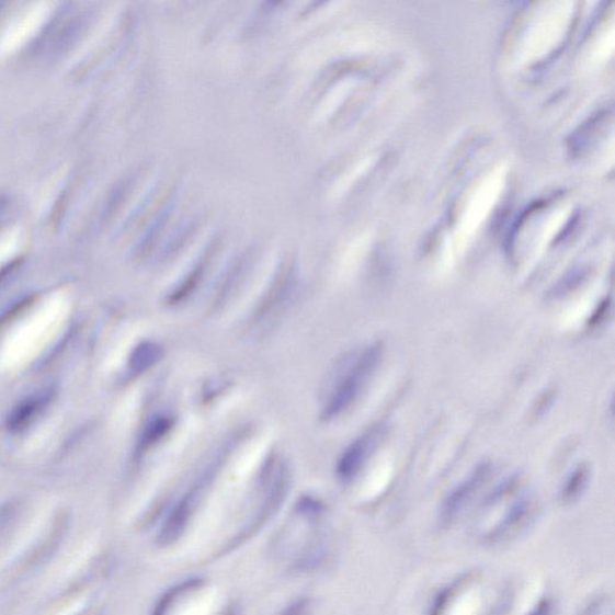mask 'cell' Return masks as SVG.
<instances>
[{"instance_id": "cell-9", "label": "cell", "mask_w": 615, "mask_h": 615, "mask_svg": "<svg viewBox=\"0 0 615 615\" xmlns=\"http://www.w3.org/2000/svg\"><path fill=\"white\" fill-rule=\"evenodd\" d=\"M166 355V350L156 342H143L133 350L129 361L132 373L139 375L153 368Z\"/></svg>"}, {"instance_id": "cell-8", "label": "cell", "mask_w": 615, "mask_h": 615, "mask_svg": "<svg viewBox=\"0 0 615 615\" xmlns=\"http://www.w3.org/2000/svg\"><path fill=\"white\" fill-rule=\"evenodd\" d=\"M175 418L168 412L157 413L144 426L139 443L136 445V457L140 458L155 448L173 431Z\"/></svg>"}, {"instance_id": "cell-1", "label": "cell", "mask_w": 615, "mask_h": 615, "mask_svg": "<svg viewBox=\"0 0 615 615\" xmlns=\"http://www.w3.org/2000/svg\"><path fill=\"white\" fill-rule=\"evenodd\" d=\"M62 536L55 514L27 501L0 508V583L43 557Z\"/></svg>"}, {"instance_id": "cell-2", "label": "cell", "mask_w": 615, "mask_h": 615, "mask_svg": "<svg viewBox=\"0 0 615 615\" xmlns=\"http://www.w3.org/2000/svg\"><path fill=\"white\" fill-rule=\"evenodd\" d=\"M383 354V344L373 343L354 351L342 361L321 411L322 421L335 420L355 405L375 371L378 369Z\"/></svg>"}, {"instance_id": "cell-3", "label": "cell", "mask_w": 615, "mask_h": 615, "mask_svg": "<svg viewBox=\"0 0 615 615\" xmlns=\"http://www.w3.org/2000/svg\"><path fill=\"white\" fill-rule=\"evenodd\" d=\"M150 615H232L225 588L208 577H193L162 593Z\"/></svg>"}, {"instance_id": "cell-5", "label": "cell", "mask_w": 615, "mask_h": 615, "mask_svg": "<svg viewBox=\"0 0 615 615\" xmlns=\"http://www.w3.org/2000/svg\"><path fill=\"white\" fill-rule=\"evenodd\" d=\"M296 282L291 273L281 274L266 293L259 298L247 321V329L252 333H263L271 330L283 314L294 303Z\"/></svg>"}, {"instance_id": "cell-4", "label": "cell", "mask_w": 615, "mask_h": 615, "mask_svg": "<svg viewBox=\"0 0 615 615\" xmlns=\"http://www.w3.org/2000/svg\"><path fill=\"white\" fill-rule=\"evenodd\" d=\"M489 596L485 577L470 573L437 597L431 615H496L504 602L499 597L491 604Z\"/></svg>"}, {"instance_id": "cell-6", "label": "cell", "mask_w": 615, "mask_h": 615, "mask_svg": "<svg viewBox=\"0 0 615 615\" xmlns=\"http://www.w3.org/2000/svg\"><path fill=\"white\" fill-rule=\"evenodd\" d=\"M384 435V426L375 425L351 443L337 464V476L343 483L353 482Z\"/></svg>"}, {"instance_id": "cell-7", "label": "cell", "mask_w": 615, "mask_h": 615, "mask_svg": "<svg viewBox=\"0 0 615 615\" xmlns=\"http://www.w3.org/2000/svg\"><path fill=\"white\" fill-rule=\"evenodd\" d=\"M489 472H491V464L486 462L480 463L479 466H476L466 477V480L452 489V492L445 499L442 510L444 521L454 519L456 514L469 503L472 496L477 492V489L488 479Z\"/></svg>"}, {"instance_id": "cell-10", "label": "cell", "mask_w": 615, "mask_h": 615, "mask_svg": "<svg viewBox=\"0 0 615 615\" xmlns=\"http://www.w3.org/2000/svg\"><path fill=\"white\" fill-rule=\"evenodd\" d=\"M590 467L586 463L580 464L569 476L567 481L563 482L561 488V498L567 503L579 499L585 491L590 481Z\"/></svg>"}]
</instances>
